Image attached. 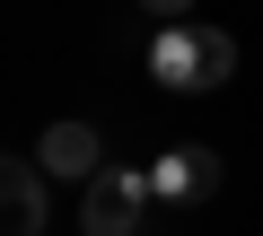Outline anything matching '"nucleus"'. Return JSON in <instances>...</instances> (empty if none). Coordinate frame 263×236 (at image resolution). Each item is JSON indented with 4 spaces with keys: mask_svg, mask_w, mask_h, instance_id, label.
Listing matches in <instances>:
<instances>
[{
    "mask_svg": "<svg viewBox=\"0 0 263 236\" xmlns=\"http://www.w3.org/2000/svg\"><path fill=\"white\" fill-rule=\"evenodd\" d=\"M149 166H97L88 192H79V236H141V210H149Z\"/></svg>",
    "mask_w": 263,
    "mask_h": 236,
    "instance_id": "obj_1",
    "label": "nucleus"
},
{
    "mask_svg": "<svg viewBox=\"0 0 263 236\" xmlns=\"http://www.w3.org/2000/svg\"><path fill=\"white\" fill-rule=\"evenodd\" d=\"M0 236H44V166L0 158Z\"/></svg>",
    "mask_w": 263,
    "mask_h": 236,
    "instance_id": "obj_2",
    "label": "nucleus"
},
{
    "mask_svg": "<svg viewBox=\"0 0 263 236\" xmlns=\"http://www.w3.org/2000/svg\"><path fill=\"white\" fill-rule=\"evenodd\" d=\"M149 79L158 88H202V27L193 18H176V27L149 35Z\"/></svg>",
    "mask_w": 263,
    "mask_h": 236,
    "instance_id": "obj_3",
    "label": "nucleus"
},
{
    "mask_svg": "<svg viewBox=\"0 0 263 236\" xmlns=\"http://www.w3.org/2000/svg\"><path fill=\"white\" fill-rule=\"evenodd\" d=\"M149 192H158V201H211V192H219V158H211V149H167V158L149 166Z\"/></svg>",
    "mask_w": 263,
    "mask_h": 236,
    "instance_id": "obj_4",
    "label": "nucleus"
},
{
    "mask_svg": "<svg viewBox=\"0 0 263 236\" xmlns=\"http://www.w3.org/2000/svg\"><path fill=\"white\" fill-rule=\"evenodd\" d=\"M35 166H44V175H70V184H88V175L105 166V149H97V132H88V123H53V132L35 140Z\"/></svg>",
    "mask_w": 263,
    "mask_h": 236,
    "instance_id": "obj_5",
    "label": "nucleus"
},
{
    "mask_svg": "<svg viewBox=\"0 0 263 236\" xmlns=\"http://www.w3.org/2000/svg\"><path fill=\"white\" fill-rule=\"evenodd\" d=\"M219 79H237V35L202 27V88H219Z\"/></svg>",
    "mask_w": 263,
    "mask_h": 236,
    "instance_id": "obj_6",
    "label": "nucleus"
},
{
    "mask_svg": "<svg viewBox=\"0 0 263 236\" xmlns=\"http://www.w3.org/2000/svg\"><path fill=\"white\" fill-rule=\"evenodd\" d=\"M141 9H158V18L176 27V18H193V0H141Z\"/></svg>",
    "mask_w": 263,
    "mask_h": 236,
    "instance_id": "obj_7",
    "label": "nucleus"
}]
</instances>
